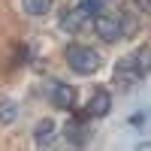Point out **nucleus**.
Wrapping results in <instances>:
<instances>
[{"label": "nucleus", "mask_w": 151, "mask_h": 151, "mask_svg": "<svg viewBox=\"0 0 151 151\" xmlns=\"http://www.w3.org/2000/svg\"><path fill=\"white\" fill-rule=\"evenodd\" d=\"M88 21V12L79 6V9H67L64 15H60V27L64 30H70V33H76V30H82V24Z\"/></svg>", "instance_id": "6"}, {"label": "nucleus", "mask_w": 151, "mask_h": 151, "mask_svg": "<svg viewBox=\"0 0 151 151\" xmlns=\"http://www.w3.org/2000/svg\"><path fill=\"white\" fill-rule=\"evenodd\" d=\"M33 136H36V142H48L55 136V124L52 121H40L36 124V130H33Z\"/></svg>", "instance_id": "8"}, {"label": "nucleus", "mask_w": 151, "mask_h": 151, "mask_svg": "<svg viewBox=\"0 0 151 151\" xmlns=\"http://www.w3.org/2000/svg\"><path fill=\"white\" fill-rule=\"evenodd\" d=\"M148 70H151V52H148V48H139V52L121 58L118 64H115V82L121 88H130V85H136L139 79H145Z\"/></svg>", "instance_id": "1"}, {"label": "nucleus", "mask_w": 151, "mask_h": 151, "mask_svg": "<svg viewBox=\"0 0 151 151\" xmlns=\"http://www.w3.org/2000/svg\"><path fill=\"white\" fill-rule=\"evenodd\" d=\"M136 3H139V6L145 9V12H151V0H136Z\"/></svg>", "instance_id": "11"}, {"label": "nucleus", "mask_w": 151, "mask_h": 151, "mask_svg": "<svg viewBox=\"0 0 151 151\" xmlns=\"http://www.w3.org/2000/svg\"><path fill=\"white\" fill-rule=\"evenodd\" d=\"M55 0H21V9L27 12V15H45V12H52Z\"/></svg>", "instance_id": "7"}, {"label": "nucleus", "mask_w": 151, "mask_h": 151, "mask_svg": "<svg viewBox=\"0 0 151 151\" xmlns=\"http://www.w3.org/2000/svg\"><path fill=\"white\" fill-rule=\"evenodd\" d=\"M109 109H112V94L109 91H94V97H91V103H88V112H91V118H103V115H109Z\"/></svg>", "instance_id": "5"}, {"label": "nucleus", "mask_w": 151, "mask_h": 151, "mask_svg": "<svg viewBox=\"0 0 151 151\" xmlns=\"http://www.w3.org/2000/svg\"><path fill=\"white\" fill-rule=\"evenodd\" d=\"M67 64L79 73V76H91V73H97L100 70V55L94 52L91 45H70L67 48Z\"/></svg>", "instance_id": "2"}, {"label": "nucleus", "mask_w": 151, "mask_h": 151, "mask_svg": "<svg viewBox=\"0 0 151 151\" xmlns=\"http://www.w3.org/2000/svg\"><path fill=\"white\" fill-rule=\"evenodd\" d=\"M112 6V0H82V9L88 12V15H100L103 9Z\"/></svg>", "instance_id": "9"}, {"label": "nucleus", "mask_w": 151, "mask_h": 151, "mask_svg": "<svg viewBox=\"0 0 151 151\" xmlns=\"http://www.w3.org/2000/svg\"><path fill=\"white\" fill-rule=\"evenodd\" d=\"M15 118V106L12 103H0V121H12Z\"/></svg>", "instance_id": "10"}, {"label": "nucleus", "mask_w": 151, "mask_h": 151, "mask_svg": "<svg viewBox=\"0 0 151 151\" xmlns=\"http://www.w3.org/2000/svg\"><path fill=\"white\" fill-rule=\"evenodd\" d=\"M52 106L64 109V112L76 109V88H70L67 82H55L52 85Z\"/></svg>", "instance_id": "4"}, {"label": "nucleus", "mask_w": 151, "mask_h": 151, "mask_svg": "<svg viewBox=\"0 0 151 151\" xmlns=\"http://www.w3.org/2000/svg\"><path fill=\"white\" fill-rule=\"evenodd\" d=\"M94 30H97V36L103 42H118L124 36V24H121V18L109 15V12H100V15L94 18Z\"/></svg>", "instance_id": "3"}]
</instances>
